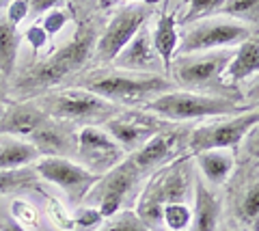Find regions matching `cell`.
<instances>
[{"label": "cell", "mask_w": 259, "mask_h": 231, "mask_svg": "<svg viewBox=\"0 0 259 231\" xmlns=\"http://www.w3.org/2000/svg\"><path fill=\"white\" fill-rule=\"evenodd\" d=\"M97 37H100L97 35V24L93 20L80 22L74 37L67 43L63 48H56L46 61L32 65L13 82V93L18 95V100L26 102L28 98L41 95L52 86L61 84L63 80L76 76L91 61Z\"/></svg>", "instance_id": "6da1fadb"}, {"label": "cell", "mask_w": 259, "mask_h": 231, "mask_svg": "<svg viewBox=\"0 0 259 231\" xmlns=\"http://www.w3.org/2000/svg\"><path fill=\"white\" fill-rule=\"evenodd\" d=\"M190 156L184 154L171 164L162 166L153 173L149 184L145 186L143 195L136 203V216H139L149 231H162V208L166 203H184L190 195L192 175H190Z\"/></svg>", "instance_id": "7a4b0ae2"}, {"label": "cell", "mask_w": 259, "mask_h": 231, "mask_svg": "<svg viewBox=\"0 0 259 231\" xmlns=\"http://www.w3.org/2000/svg\"><path fill=\"white\" fill-rule=\"evenodd\" d=\"M78 86L112 104L115 102L117 104H139V102H149V98H158L162 93L173 91V84L158 74H91L84 76Z\"/></svg>", "instance_id": "3957f363"}, {"label": "cell", "mask_w": 259, "mask_h": 231, "mask_svg": "<svg viewBox=\"0 0 259 231\" xmlns=\"http://www.w3.org/2000/svg\"><path fill=\"white\" fill-rule=\"evenodd\" d=\"M246 106L236 104L227 98H212V95H199L192 91H168L145 104V113L156 115L168 121H192V119L205 117H227L246 113Z\"/></svg>", "instance_id": "277c9868"}, {"label": "cell", "mask_w": 259, "mask_h": 231, "mask_svg": "<svg viewBox=\"0 0 259 231\" xmlns=\"http://www.w3.org/2000/svg\"><path fill=\"white\" fill-rule=\"evenodd\" d=\"M39 108L48 117L61 119L67 123H82V127L106 123L108 119L117 115V106L112 102L97 98L95 93L80 89V86L46 95L39 100Z\"/></svg>", "instance_id": "5b68a950"}, {"label": "cell", "mask_w": 259, "mask_h": 231, "mask_svg": "<svg viewBox=\"0 0 259 231\" xmlns=\"http://www.w3.org/2000/svg\"><path fill=\"white\" fill-rule=\"evenodd\" d=\"M141 177L143 175L136 169L132 158L121 160L115 169H110L108 173H104V177L97 179V184L91 188L87 199L93 203V208L100 210L104 218H110L117 212H121L125 201L134 195Z\"/></svg>", "instance_id": "8992f818"}, {"label": "cell", "mask_w": 259, "mask_h": 231, "mask_svg": "<svg viewBox=\"0 0 259 231\" xmlns=\"http://www.w3.org/2000/svg\"><path fill=\"white\" fill-rule=\"evenodd\" d=\"M250 37H253L250 26H244V24H236L229 20H201L197 22V26L184 33L177 52H180V57H184V54L194 52L221 50V48L240 45Z\"/></svg>", "instance_id": "52a82bcc"}, {"label": "cell", "mask_w": 259, "mask_h": 231, "mask_svg": "<svg viewBox=\"0 0 259 231\" xmlns=\"http://www.w3.org/2000/svg\"><path fill=\"white\" fill-rule=\"evenodd\" d=\"M149 15L151 9L147 5L123 7L97 37L93 48V59L97 63H112L119 57V52L134 39V35L145 26Z\"/></svg>", "instance_id": "ba28073f"}, {"label": "cell", "mask_w": 259, "mask_h": 231, "mask_svg": "<svg viewBox=\"0 0 259 231\" xmlns=\"http://www.w3.org/2000/svg\"><path fill=\"white\" fill-rule=\"evenodd\" d=\"M257 123H259V110H246V113H240L231 119L199 125L190 134L188 149L190 154H199V151H207V149H231L240 145L242 138Z\"/></svg>", "instance_id": "9c48e42d"}, {"label": "cell", "mask_w": 259, "mask_h": 231, "mask_svg": "<svg viewBox=\"0 0 259 231\" xmlns=\"http://www.w3.org/2000/svg\"><path fill=\"white\" fill-rule=\"evenodd\" d=\"M231 59H233V52L223 50V48L221 50L184 54V57L171 63L168 74L175 76V82L180 86H186V89L207 86L221 80Z\"/></svg>", "instance_id": "30bf717a"}, {"label": "cell", "mask_w": 259, "mask_h": 231, "mask_svg": "<svg viewBox=\"0 0 259 231\" xmlns=\"http://www.w3.org/2000/svg\"><path fill=\"white\" fill-rule=\"evenodd\" d=\"M35 171L41 179L59 186L71 203H80L82 199H87V195L100 179V175L87 171L82 164L71 162L69 158H41L35 164Z\"/></svg>", "instance_id": "8fae6325"}, {"label": "cell", "mask_w": 259, "mask_h": 231, "mask_svg": "<svg viewBox=\"0 0 259 231\" xmlns=\"http://www.w3.org/2000/svg\"><path fill=\"white\" fill-rule=\"evenodd\" d=\"M125 151L121 149V145L110 136L106 130L97 125H84L78 132V149L76 156L82 162L87 171H91L95 175H104L110 169L123 160Z\"/></svg>", "instance_id": "7c38bea8"}, {"label": "cell", "mask_w": 259, "mask_h": 231, "mask_svg": "<svg viewBox=\"0 0 259 231\" xmlns=\"http://www.w3.org/2000/svg\"><path fill=\"white\" fill-rule=\"evenodd\" d=\"M108 134L115 138L123 151H139L153 134L164 130V125L149 113H119L104 123Z\"/></svg>", "instance_id": "4fadbf2b"}, {"label": "cell", "mask_w": 259, "mask_h": 231, "mask_svg": "<svg viewBox=\"0 0 259 231\" xmlns=\"http://www.w3.org/2000/svg\"><path fill=\"white\" fill-rule=\"evenodd\" d=\"M28 143L35 145L39 156L46 158H69L78 149V132L74 125L61 119L48 117L46 121L28 136Z\"/></svg>", "instance_id": "5bb4252c"}, {"label": "cell", "mask_w": 259, "mask_h": 231, "mask_svg": "<svg viewBox=\"0 0 259 231\" xmlns=\"http://www.w3.org/2000/svg\"><path fill=\"white\" fill-rule=\"evenodd\" d=\"M180 141L182 134L177 130H160L139 151H134L132 162L141 171V175L153 173L156 169H162L168 160H173L175 154L180 151Z\"/></svg>", "instance_id": "9a60e30c"}, {"label": "cell", "mask_w": 259, "mask_h": 231, "mask_svg": "<svg viewBox=\"0 0 259 231\" xmlns=\"http://www.w3.org/2000/svg\"><path fill=\"white\" fill-rule=\"evenodd\" d=\"M115 65L119 69H130V71H147V69H158L162 65L156 48L151 43V33L147 24L119 52V57L115 59Z\"/></svg>", "instance_id": "2e32d148"}, {"label": "cell", "mask_w": 259, "mask_h": 231, "mask_svg": "<svg viewBox=\"0 0 259 231\" xmlns=\"http://www.w3.org/2000/svg\"><path fill=\"white\" fill-rule=\"evenodd\" d=\"M46 119L48 115L35 102H18L5 108V115L0 117V134H15L28 138Z\"/></svg>", "instance_id": "e0dca14e"}, {"label": "cell", "mask_w": 259, "mask_h": 231, "mask_svg": "<svg viewBox=\"0 0 259 231\" xmlns=\"http://www.w3.org/2000/svg\"><path fill=\"white\" fill-rule=\"evenodd\" d=\"M218 214H221V201L214 197L212 190L201 179L194 184V212L190 227L192 231H216L218 227Z\"/></svg>", "instance_id": "ac0fdd59"}, {"label": "cell", "mask_w": 259, "mask_h": 231, "mask_svg": "<svg viewBox=\"0 0 259 231\" xmlns=\"http://www.w3.org/2000/svg\"><path fill=\"white\" fill-rule=\"evenodd\" d=\"M151 43L156 48L158 57L164 65V74H168L171 63L175 61V52L180 45V35H177V20L173 13H162L158 18V24L151 33Z\"/></svg>", "instance_id": "d6986e66"}, {"label": "cell", "mask_w": 259, "mask_h": 231, "mask_svg": "<svg viewBox=\"0 0 259 231\" xmlns=\"http://www.w3.org/2000/svg\"><path fill=\"white\" fill-rule=\"evenodd\" d=\"M259 71V39H246L244 43L238 45V50L233 52V59L225 69L227 80H244V78L253 76Z\"/></svg>", "instance_id": "ffe728a7"}, {"label": "cell", "mask_w": 259, "mask_h": 231, "mask_svg": "<svg viewBox=\"0 0 259 231\" xmlns=\"http://www.w3.org/2000/svg\"><path fill=\"white\" fill-rule=\"evenodd\" d=\"M39 156V151L35 145H30L28 141H18V138H7L0 143V171H13L28 166L30 162H35Z\"/></svg>", "instance_id": "44dd1931"}, {"label": "cell", "mask_w": 259, "mask_h": 231, "mask_svg": "<svg viewBox=\"0 0 259 231\" xmlns=\"http://www.w3.org/2000/svg\"><path fill=\"white\" fill-rule=\"evenodd\" d=\"M194 156H197L201 171L212 184H223L233 171V156L229 154V149H207Z\"/></svg>", "instance_id": "7402d4cb"}, {"label": "cell", "mask_w": 259, "mask_h": 231, "mask_svg": "<svg viewBox=\"0 0 259 231\" xmlns=\"http://www.w3.org/2000/svg\"><path fill=\"white\" fill-rule=\"evenodd\" d=\"M20 33L18 26L0 18V78H9L15 69V61H18V50H20Z\"/></svg>", "instance_id": "603a6c76"}, {"label": "cell", "mask_w": 259, "mask_h": 231, "mask_svg": "<svg viewBox=\"0 0 259 231\" xmlns=\"http://www.w3.org/2000/svg\"><path fill=\"white\" fill-rule=\"evenodd\" d=\"M24 190H41L35 169L22 166V169L13 171H0V195L24 193Z\"/></svg>", "instance_id": "cb8c5ba5"}, {"label": "cell", "mask_w": 259, "mask_h": 231, "mask_svg": "<svg viewBox=\"0 0 259 231\" xmlns=\"http://www.w3.org/2000/svg\"><path fill=\"white\" fill-rule=\"evenodd\" d=\"M236 212L246 225H250L255 231H259V179L242 193V197L236 203Z\"/></svg>", "instance_id": "d4e9b609"}, {"label": "cell", "mask_w": 259, "mask_h": 231, "mask_svg": "<svg viewBox=\"0 0 259 231\" xmlns=\"http://www.w3.org/2000/svg\"><path fill=\"white\" fill-rule=\"evenodd\" d=\"M221 13L259 26V0H225Z\"/></svg>", "instance_id": "484cf974"}, {"label": "cell", "mask_w": 259, "mask_h": 231, "mask_svg": "<svg viewBox=\"0 0 259 231\" xmlns=\"http://www.w3.org/2000/svg\"><path fill=\"white\" fill-rule=\"evenodd\" d=\"M192 212L186 203H166L162 208V225L168 231H184L190 225Z\"/></svg>", "instance_id": "4316f807"}, {"label": "cell", "mask_w": 259, "mask_h": 231, "mask_svg": "<svg viewBox=\"0 0 259 231\" xmlns=\"http://www.w3.org/2000/svg\"><path fill=\"white\" fill-rule=\"evenodd\" d=\"M223 3L225 0H188V11H186L180 24H192V22L207 20V15L221 11Z\"/></svg>", "instance_id": "83f0119b"}, {"label": "cell", "mask_w": 259, "mask_h": 231, "mask_svg": "<svg viewBox=\"0 0 259 231\" xmlns=\"http://www.w3.org/2000/svg\"><path fill=\"white\" fill-rule=\"evenodd\" d=\"M100 231H149L145 227V222L136 216V212H117L115 216H110V222L104 225Z\"/></svg>", "instance_id": "f1b7e54d"}, {"label": "cell", "mask_w": 259, "mask_h": 231, "mask_svg": "<svg viewBox=\"0 0 259 231\" xmlns=\"http://www.w3.org/2000/svg\"><path fill=\"white\" fill-rule=\"evenodd\" d=\"M67 20H69V15H67V11H65V9H52V11H48L44 15V20L39 22V26L46 30L48 37H52V35L59 33L65 24H67Z\"/></svg>", "instance_id": "f546056e"}, {"label": "cell", "mask_w": 259, "mask_h": 231, "mask_svg": "<svg viewBox=\"0 0 259 231\" xmlns=\"http://www.w3.org/2000/svg\"><path fill=\"white\" fill-rule=\"evenodd\" d=\"M74 222L78 225V229H84V231H91L95 227H100L104 222V216L100 214L97 208H80L74 216Z\"/></svg>", "instance_id": "4dcf8cb0"}, {"label": "cell", "mask_w": 259, "mask_h": 231, "mask_svg": "<svg viewBox=\"0 0 259 231\" xmlns=\"http://www.w3.org/2000/svg\"><path fill=\"white\" fill-rule=\"evenodd\" d=\"M7 9H9V11H7V20H9L13 26H18L22 20H26V15L30 13L26 0H13V3L7 7Z\"/></svg>", "instance_id": "1f68e13d"}, {"label": "cell", "mask_w": 259, "mask_h": 231, "mask_svg": "<svg viewBox=\"0 0 259 231\" xmlns=\"http://www.w3.org/2000/svg\"><path fill=\"white\" fill-rule=\"evenodd\" d=\"M46 39H48V35H46V30L39 26V24H35V26H30V28L26 30V41L30 43L32 52H39V50H41V48L46 45Z\"/></svg>", "instance_id": "d6a6232c"}, {"label": "cell", "mask_w": 259, "mask_h": 231, "mask_svg": "<svg viewBox=\"0 0 259 231\" xmlns=\"http://www.w3.org/2000/svg\"><path fill=\"white\" fill-rule=\"evenodd\" d=\"M28 3V11L35 13V15H41V13H48L56 9V5L61 3V0H26Z\"/></svg>", "instance_id": "836d02e7"}, {"label": "cell", "mask_w": 259, "mask_h": 231, "mask_svg": "<svg viewBox=\"0 0 259 231\" xmlns=\"http://www.w3.org/2000/svg\"><path fill=\"white\" fill-rule=\"evenodd\" d=\"M0 231H26V229L11 216H0Z\"/></svg>", "instance_id": "e575fe53"}, {"label": "cell", "mask_w": 259, "mask_h": 231, "mask_svg": "<svg viewBox=\"0 0 259 231\" xmlns=\"http://www.w3.org/2000/svg\"><path fill=\"white\" fill-rule=\"evenodd\" d=\"M3 80H5V78H0V104H3V102H5V98H7V89H5Z\"/></svg>", "instance_id": "d590c367"}, {"label": "cell", "mask_w": 259, "mask_h": 231, "mask_svg": "<svg viewBox=\"0 0 259 231\" xmlns=\"http://www.w3.org/2000/svg\"><path fill=\"white\" fill-rule=\"evenodd\" d=\"M13 0H0V9H5V7H9Z\"/></svg>", "instance_id": "8d00e7d4"}, {"label": "cell", "mask_w": 259, "mask_h": 231, "mask_svg": "<svg viewBox=\"0 0 259 231\" xmlns=\"http://www.w3.org/2000/svg\"><path fill=\"white\" fill-rule=\"evenodd\" d=\"M3 115H5V106H3V104H0V117H3Z\"/></svg>", "instance_id": "74e56055"}]
</instances>
